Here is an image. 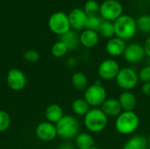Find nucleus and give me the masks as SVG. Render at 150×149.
Segmentation results:
<instances>
[{"label": "nucleus", "mask_w": 150, "mask_h": 149, "mask_svg": "<svg viewBox=\"0 0 150 149\" xmlns=\"http://www.w3.org/2000/svg\"><path fill=\"white\" fill-rule=\"evenodd\" d=\"M109 118L105 114L101 108H91L83 117V125L91 133L103 132L108 125Z\"/></svg>", "instance_id": "obj_1"}, {"label": "nucleus", "mask_w": 150, "mask_h": 149, "mask_svg": "<svg viewBox=\"0 0 150 149\" xmlns=\"http://www.w3.org/2000/svg\"><path fill=\"white\" fill-rule=\"evenodd\" d=\"M116 131L123 135H132L140 126V118L135 112H122L115 119Z\"/></svg>", "instance_id": "obj_2"}, {"label": "nucleus", "mask_w": 150, "mask_h": 149, "mask_svg": "<svg viewBox=\"0 0 150 149\" xmlns=\"http://www.w3.org/2000/svg\"><path fill=\"white\" fill-rule=\"evenodd\" d=\"M115 36L122 39L123 40H128L133 39L138 32L136 19L127 14L121 15L118 19L114 21Z\"/></svg>", "instance_id": "obj_3"}, {"label": "nucleus", "mask_w": 150, "mask_h": 149, "mask_svg": "<svg viewBox=\"0 0 150 149\" xmlns=\"http://www.w3.org/2000/svg\"><path fill=\"white\" fill-rule=\"evenodd\" d=\"M57 136L63 140L75 139L80 133V123L73 115H64L62 119L55 124Z\"/></svg>", "instance_id": "obj_4"}, {"label": "nucleus", "mask_w": 150, "mask_h": 149, "mask_svg": "<svg viewBox=\"0 0 150 149\" xmlns=\"http://www.w3.org/2000/svg\"><path fill=\"white\" fill-rule=\"evenodd\" d=\"M83 98L91 108H100L107 99V91L101 84V80H98L93 84L88 86L83 91Z\"/></svg>", "instance_id": "obj_5"}, {"label": "nucleus", "mask_w": 150, "mask_h": 149, "mask_svg": "<svg viewBox=\"0 0 150 149\" xmlns=\"http://www.w3.org/2000/svg\"><path fill=\"white\" fill-rule=\"evenodd\" d=\"M115 80L119 88L123 91H132L140 81L138 72L129 67L121 68Z\"/></svg>", "instance_id": "obj_6"}, {"label": "nucleus", "mask_w": 150, "mask_h": 149, "mask_svg": "<svg viewBox=\"0 0 150 149\" xmlns=\"http://www.w3.org/2000/svg\"><path fill=\"white\" fill-rule=\"evenodd\" d=\"M123 5L119 0H105L100 4L98 15L103 20L114 22L123 15Z\"/></svg>", "instance_id": "obj_7"}, {"label": "nucleus", "mask_w": 150, "mask_h": 149, "mask_svg": "<svg viewBox=\"0 0 150 149\" xmlns=\"http://www.w3.org/2000/svg\"><path fill=\"white\" fill-rule=\"evenodd\" d=\"M48 27L54 33L62 36L71 30L68 14L63 11H56L48 18Z\"/></svg>", "instance_id": "obj_8"}, {"label": "nucleus", "mask_w": 150, "mask_h": 149, "mask_svg": "<svg viewBox=\"0 0 150 149\" xmlns=\"http://www.w3.org/2000/svg\"><path fill=\"white\" fill-rule=\"evenodd\" d=\"M120 68L119 62L115 59L108 58L99 63L98 68V76L100 80L112 81L116 79Z\"/></svg>", "instance_id": "obj_9"}, {"label": "nucleus", "mask_w": 150, "mask_h": 149, "mask_svg": "<svg viewBox=\"0 0 150 149\" xmlns=\"http://www.w3.org/2000/svg\"><path fill=\"white\" fill-rule=\"evenodd\" d=\"M123 56L128 63L141 62L146 56L143 45L138 42H132L127 44Z\"/></svg>", "instance_id": "obj_10"}, {"label": "nucleus", "mask_w": 150, "mask_h": 149, "mask_svg": "<svg viewBox=\"0 0 150 149\" xmlns=\"http://www.w3.org/2000/svg\"><path fill=\"white\" fill-rule=\"evenodd\" d=\"M6 82L10 89L15 91H19L26 85V76L20 69L11 68L8 71Z\"/></svg>", "instance_id": "obj_11"}, {"label": "nucleus", "mask_w": 150, "mask_h": 149, "mask_svg": "<svg viewBox=\"0 0 150 149\" xmlns=\"http://www.w3.org/2000/svg\"><path fill=\"white\" fill-rule=\"evenodd\" d=\"M35 134L37 138L44 142H49L54 141L57 137V131L54 124L48 121L40 123L35 129Z\"/></svg>", "instance_id": "obj_12"}, {"label": "nucleus", "mask_w": 150, "mask_h": 149, "mask_svg": "<svg viewBox=\"0 0 150 149\" xmlns=\"http://www.w3.org/2000/svg\"><path fill=\"white\" fill-rule=\"evenodd\" d=\"M70 27L74 31H83L85 29V24L88 15L82 8H75L68 14Z\"/></svg>", "instance_id": "obj_13"}, {"label": "nucleus", "mask_w": 150, "mask_h": 149, "mask_svg": "<svg viewBox=\"0 0 150 149\" xmlns=\"http://www.w3.org/2000/svg\"><path fill=\"white\" fill-rule=\"evenodd\" d=\"M126 47H127V43L125 40H123L119 37L114 36L106 41L105 51L112 57H120L123 55Z\"/></svg>", "instance_id": "obj_14"}, {"label": "nucleus", "mask_w": 150, "mask_h": 149, "mask_svg": "<svg viewBox=\"0 0 150 149\" xmlns=\"http://www.w3.org/2000/svg\"><path fill=\"white\" fill-rule=\"evenodd\" d=\"M80 44L86 48L95 47L100 40V35L98 31L84 29L79 34Z\"/></svg>", "instance_id": "obj_15"}, {"label": "nucleus", "mask_w": 150, "mask_h": 149, "mask_svg": "<svg viewBox=\"0 0 150 149\" xmlns=\"http://www.w3.org/2000/svg\"><path fill=\"white\" fill-rule=\"evenodd\" d=\"M100 108L108 118H117L123 112L119 99L115 97H107Z\"/></svg>", "instance_id": "obj_16"}, {"label": "nucleus", "mask_w": 150, "mask_h": 149, "mask_svg": "<svg viewBox=\"0 0 150 149\" xmlns=\"http://www.w3.org/2000/svg\"><path fill=\"white\" fill-rule=\"evenodd\" d=\"M118 99L124 112H134L137 106V97L133 91H122Z\"/></svg>", "instance_id": "obj_17"}, {"label": "nucleus", "mask_w": 150, "mask_h": 149, "mask_svg": "<svg viewBox=\"0 0 150 149\" xmlns=\"http://www.w3.org/2000/svg\"><path fill=\"white\" fill-rule=\"evenodd\" d=\"M149 148V140L147 137L142 134H134L130 136L122 149H148Z\"/></svg>", "instance_id": "obj_18"}, {"label": "nucleus", "mask_w": 150, "mask_h": 149, "mask_svg": "<svg viewBox=\"0 0 150 149\" xmlns=\"http://www.w3.org/2000/svg\"><path fill=\"white\" fill-rule=\"evenodd\" d=\"M45 116L48 122L55 125L64 116L63 109L62 108L61 105L57 104H51L46 108Z\"/></svg>", "instance_id": "obj_19"}, {"label": "nucleus", "mask_w": 150, "mask_h": 149, "mask_svg": "<svg viewBox=\"0 0 150 149\" xmlns=\"http://www.w3.org/2000/svg\"><path fill=\"white\" fill-rule=\"evenodd\" d=\"M75 145L77 149H90L95 147V139L91 133L82 132L75 138Z\"/></svg>", "instance_id": "obj_20"}, {"label": "nucleus", "mask_w": 150, "mask_h": 149, "mask_svg": "<svg viewBox=\"0 0 150 149\" xmlns=\"http://www.w3.org/2000/svg\"><path fill=\"white\" fill-rule=\"evenodd\" d=\"M60 40H62L67 46L69 51L75 50L80 44L79 34L72 29L63 35L60 36Z\"/></svg>", "instance_id": "obj_21"}, {"label": "nucleus", "mask_w": 150, "mask_h": 149, "mask_svg": "<svg viewBox=\"0 0 150 149\" xmlns=\"http://www.w3.org/2000/svg\"><path fill=\"white\" fill-rule=\"evenodd\" d=\"M71 83L76 90L84 91L89 86V80L83 72L76 71L71 76Z\"/></svg>", "instance_id": "obj_22"}, {"label": "nucleus", "mask_w": 150, "mask_h": 149, "mask_svg": "<svg viewBox=\"0 0 150 149\" xmlns=\"http://www.w3.org/2000/svg\"><path fill=\"white\" fill-rule=\"evenodd\" d=\"M91 107L84 100L83 97H79V98L75 99L71 105V109H72V112H74V114L76 116H79V117H83V118L88 113V112L91 110Z\"/></svg>", "instance_id": "obj_23"}, {"label": "nucleus", "mask_w": 150, "mask_h": 149, "mask_svg": "<svg viewBox=\"0 0 150 149\" xmlns=\"http://www.w3.org/2000/svg\"><path fill=\"white\" fill-rule=\"evenodd\" d=\"M98 32L99 35H101L103 38H105L107 40L114 37L115 36L114 22L103 20Z\"/></svg>", "instance_id": "obj_24"}, {"label": "nucleus", "mask_w": 150, "mask_h": 149, "mask_svg": "<svg viewBox=\"0 0 150 149\" xmlns=\"http://www.w3.org/2000/svg\"><path fill=\"white\" fill-rule=\"evenodd\" d=\"M69 49L67 47V46L62 41V40H58L56 41L51 48V53L52 55L55 58H62L64 55H66V54L68 53Z\"/></svg>", "instance_id": "obj_25"}, {"label": "nucleus", "mask_w": 150, "mask_h": 149, "mask_svg": "<svg viewBox=\"0 0 150 149\" xmlns=\"http://www.w3.org/2000/svg\"><path fill=\"white\" fill-rule=\"evenodd\" d=\"M136 23L139 31L145 33H150V15L148 14L141 15L136 19Z\"/></svg>", "instance_id": "obj_26"}, {"label": "nucleus", "mask_w": 150, "mask_h": 149, "mask_svg": "<svg viewBox=\"0 0 150 149\" xmlns=\"http://www.w3.org/2000/svg\"><path fill=\"white\" fill-rule=\"evenodd\" d=\"M103 19L99 15H91L88 16L86 24H85V29H90V30H94V31H98L101 23Z\"/></svg>", "instance_id": "obj_27"}, {"label": "nucleus", "mask_w": 150, "mask_h": 149, "mask_svg": "<svg viewBox=\"0 0 150 149\" xmlns=\"http://www.w3.org/2000/svg\"><path fill=\"white\" fill-rule=\"evenodd\" d=\"M99 8H100V4L98 1L88 0L85 2L83 9L88 16H91V15H98L99 12Z\"/></svg>", "instance_id": "obj_28"}, {"label": "nucleus", "mask_w": 150, "mask_h": 149, "mask_svg": "<svg viewBox=\"0 0 150 149\" xmlns=\"http://www.w3.org/2000/svg\"><path fill=\"white\" fill-rule=\"evenodd\" d=\"M11 125V117L5 111L0 110V133L6 131Z\"/></svg>", "instance_id": "obj_29"}, {"label": "nucleus", "mask_w": 150, "mask_h": 149, "mask_svg": "<svg viewBox=\"0 0 150 149\" xmlns=\"http://www.w3.org/2000/svg\"><path fill=\"white\" fill-rule=\"evenodd\" d=\"M139 80L144 83H150V65L144 66L140 69L138 72Z\"/></svg>", "instance_id": "obj_30"}, {"label": "nucleus", "mask_w": 150, "mask_h": 149, "mask_svg": "<svg viewBox=\"0 0 150 149\" xmlns=\"http://www.w3.org/2000/svg\"><path fill=\"white\" fill-rule=\"evenodd\" d=\"M24 59L29 62H36L40 59V54L35 50H28L24 54Z\"/></svg>", "instance_id": "obj_31"}, {"label": "nucleus", "mask_w": 150, "mask_h": 149, "mask_svg": "<svg viewBox=\"0 0 150 149\" xmlns=\"http://www.w3.org/2000/svg\"><path fill=\"white\" fill-rule=\"evenodd\" d=\"M142 92L143 95L150 97V83H144L142 86Z\"/></svg>", "instance_id": "obj_32"}, {"label": "nucleus", "mask_w": 150, "mask_h": 149, "mask_svg": "<svg viewBox=\"0 0 150 149\" xmlns=\"http://www.w3.org/2000/svg\"><path fill=\"white\" fill-rule=\"evenodd\" d=\"M143 47H144V50H145L146 56L150 58V35L146 39V40H145V42L143 44Z\"/></svg>", "instance_id": "obj_33"}, {"label": "nucleus", "mask_w": 150, "mask_h": 149, "mask_svg": "<svg viewBox=\"0 0 150 149\" xmlns=\"http://www.w3.org/2000/svg\"><path fill=\"white\" fill-rule=\"evenodd\" d=\"M58 149H74V147L69 143H66V144H63L62 146H61Z\"/></svg>", "instance_id": "obj_34"}, {"label": "nucleus", "mask_w": 150, "mask_h": 149, "mask_svg": "<svg viewBox=\"0 0 150 149\" xmlns=\"http://www.w3.org/2000/svg\"><path fill=\"white\" fill-rule=\"evenodd\" d=\"M90 149H101V148H98V147H93V148H90Z\"/></svg>", "instance_id": "obj_35"}, {"label": "nucleus", "mask_w": 150, "mask_h": 149, "mask_svg": "<svg viewBox=\"0 0 150 149\" xmlns=\"http://www.w3.org/2000/svg\"><path fill=\"white\" fill-rule=\"evenodd\" d=\"M149 149H150V138L149 139Z\"/></svg>", "instance_id": "obj_36"}, {"label": "nucleus", "mask_w": 150, "mask_h": 149, "mask_svg": "<svg viewBox=\"0 0 150 149\" xmlns=\"http://www.w3.org/2000/svg\"><path fill=\"white\" fill-rule=\"evenodd\" d=\"M149 4H150V0H149Z\"/></svg>", "instance_id": "obj_37"}]
</instances>
